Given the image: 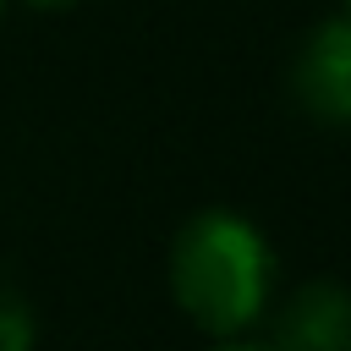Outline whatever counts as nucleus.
<instances>
[{
	"label": "nucleus",
	"instance_id": "423d86ee",
	"mask_svg": "<svg viewBox=\"0 0 351 351\" xmlns=\"http://www.w3.org/2000/svg\"><path fill=\"white\" fill-rule=\"evenodd\" d=\"M346 16H351V0H346Z\"/></svg>",
	"mask_w": 351,
	"mask_h": 351
},
{
	"label": "nucleus",
	"instance_id": "39448f33",
	"mask_svg": "<svg viewBox=\"0 0 351 351\" xmlns=\"http://www.w3.org/2000/svg\"><path fill=\"white\" fill-rule=\"evenodd\" d=\"M33 5H71V0H33Z\"/></svg>",
	"mask_w": 351,
	"mask_h": 351
},
{
	"label": "nucleus",
	"instance_id": "20e7f679",
	"mask_svg": "<svg viewBox=\"0 0 351 351\" xmlns=\"http://www.w3.org/2000/svg\"><path fill=\"white\" fill-rule=\"evenodd\" d=\"M214 351H269V346H247V340H219Z\"/></svg>",
	"mask_w": 351,
	"mask_h": 351
},
{
	"label": "nucleus",
	"instance_id": "f257e3e1",
	"mask_svg": "<svg viewBox=\"0 0 351 351\" xmlns=\"http://www.w3.org/2000/svg\"><path fill=\"white\" fill-rule=\"evenodd\" d=\"M269 285L274 252L258 225H247L230 208H203L181 225L170 247V291L203 335L241 340L263 318Z\"/></svg>",
	"mask_w": 351,
	"mask_h": 351
},
{
	"label": "nucleus",
	"instance_id": "f03ea898",
	"mask_svg": "<svg viewBox=\"0 0 351 351\" xmlns=\"http://www.w3.org/2000/svg\"><path fill=\"white\" fill-rule=\"evenodd\" d=\"M296 99L335 126H351V16H329L296 55Z\"/></svg>",
	"mask_w": 351,
	"mask_h": 351
},
{
	"label": "nucleus",
	"instance_id": "7ed1b4c3",
	"mask_svg": "<svg viewBox=\"0 0 351 351\" xmlns=\"http://www.w3.org/2000/svg\"><path fill=\"white\" fill-rule=\"evenodd\" d=\"M269 351H351V291L335 280H307L280 307Z\"/></svg>",
	"mask_w": 351,
	"mask_h": 351
}]
</instances>
